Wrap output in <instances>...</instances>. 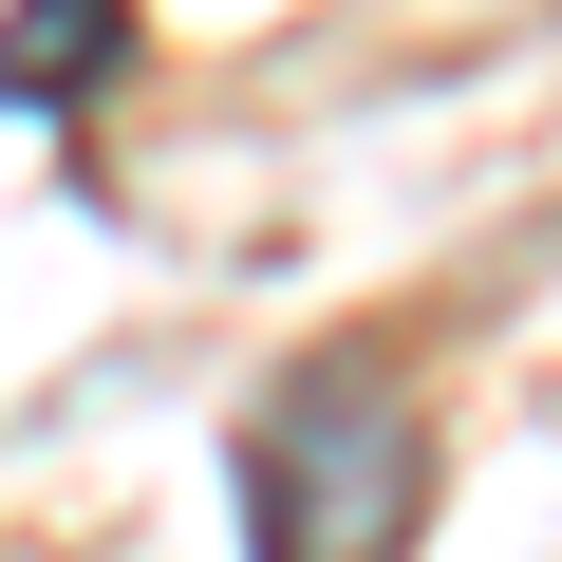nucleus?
<instances>
[{"mask_svg":"<svg viewBox=\"0 0 562 562\" xmlns=\"http://www.w3.org/2000/svg\"><path fill=\"white\" fill-rule=\"evenodd\" d=\"M244 562H413L431 543V394L394 338H319L225 450Z\"/></svg>","mask_w":562,"mask_h":562,"instance_id":"obj_1","label":"nucleus"},{"mask_svg":"<svg viewBox=\"0 0 562 562\" xmlns=\"http://www.w3.org/2000/svg\"><path fill=\"white\" fill-rule=\"evenodd\" d=\"M132 76V0H0V113H94Z\"/></svg>","mask_w":562,"mask_h":562,"instance_id":"obj_2","label":"nucleus"}]
</instances>
